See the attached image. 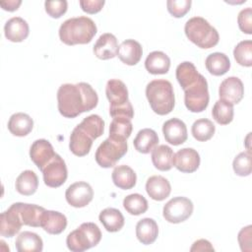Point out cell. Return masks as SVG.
I'll list each match as a JSON object with an SVG mask.
<instances>
[{
    "label": "cell",
    "mask_w": 252,
    "mask_h": 252,
    "mask_svg": "<svg viewBox=\"0 0 252 252\" xmlns=\"http://www.w3.org/2000/svg\"><path fill=\"white\" fill-rule=\"evenodd\" d=\"M98 102L96 92L90 84L61 85L57 91V106L61 115L75 118L83 112L94 109Z\"/></svg>",
    "instance_id": "obj_1"
},
{
    "label": "cell",
    "mask_w": 252,
    "mask_h": 252,
    "mask_svg": "<svg viewBox=\"0 0 252 252\" xmlns=\"http://www.w3.org/2000/svg\"><path fill=\"white\" fill-rule=\"evenodd\" d=\"M95 33L94 22L84 16L68 19L59 28V37L67 45L89 43Z\"/></svg>",
    "instance_id": "obj_2"
},
{
    "label": "cell",
    "mask_w": 252,
    "mask_h": 252,
    "mask_svg": "<svg viewBox=\"0 0 252 252\" xmlns=\"http://www.w3.org/2000/svg\"><path fill=\"white\" fill-rule=\"evenodd\" d=\"M146 96L154 110L158 115L170 113L175 104L172 85L166 80H153L146 87Z\"/></svg>",
    "instance_id": "obj_3"
},
{
    "label": "cell",
    "mask_w": 252,
    "mask_h": 252,
    "mask_svg": "<svg viewBox=\"0 0 252 252\" xmlns=\"http://www.w3.org/2000/svg\"><path fill=\"white\" fill-rule=\"evenodd\" d=\"M184 32L190 41L204 49L216 46L220 39L218 31L202 17L189 19L185 24Z\"/></svg>",
    "instance_id": "obj_4"
},
{
    "label": "cell",
    "mask_w": 252,
    "mask_h": 252,
    "mask_svg": "<svg viewBox=\"0 0 252 252\" xmlns=\"http://www.w3.org/2000/svg\"><path fill=\"white\" fill-rule=\"evenodd\" d=\"M106 97L109 100V114L111 117H134V109L128 98V90L126 85L117 79L109 80L105 87Z\"/></svg>",
    "instance_id": "obj_5"
},
{
    "label": "cell",
    "mask_w": 252,
    "mask_h": 252,
    "mask_svg": "<svg viewBox=\"0 0 252 252\" xmlns=\"http://www.w3.org/2000/svg\"><path fill=\"white\" fill-rule=\"evenodd\" d=\"M100 239L101 232L98 226L94 222H84L68 234L66 244L73 252H83L96 246Z\"/></svg>",
    "instance_id": "obj_6"
},
{
    "label": "cell",
    "mask_w": 252,
    "mask_h": 252,
    "mask_svg": "<svg viewBox=\"0 0 252 252\" xmlns=\"http://www.w3.org/2000/svg\"><path fill=\"white\" fill-rule=\"evenodd\" d=\"M184 103L191 112L204 111L210 100L208 83L203 75L186 87L184 90Z\"/></svg>",
    "instance_id": "obj_7"
},
{
    "label": "cell",
    "mask_w": 252,
    "mask_h": 252,
    "mask_svg": "<svg viewBox=\"0 0 252 252\" xmlns=\"http://www.w3.org/2000/svg\"><path fill=\"white\" fill-rule=\"evenodd\" d=\"M127 149L126 141L114 140L108 137L97 148L94 156L95 161L101 167H112L127 153Z\"/></svg>",
    "instance_id": "obj_8"
},
{
    "label": "cell",
    "mask_w": 252,
    "mask_h": 252,
    "mask_svg": "<svg viewBox=\"0 0 252 252\" xmlns=\"http://www.w3.org/2000/svg\"><path fill=\"white\" fill-rule=\"evenodd\" d=\"M193 203L186 197H174L169 200L162 210L165 220L171 223H179L186 220L193 213Z\"/></svg>",
    "instance_id": "obj_9"
},
{
    "label": "cell",
    "mask_w": 252,
    "mask_h": 252,
    "mask_svg": "<svg viewBox=\"0 0 252 252\" xmlns=\"http://www.w3.org/2000/svg\"><path fill=\"white\" fill-rule=\"evenodd\" d=\"M43 181L48 187L56 188L63 185L68 176V170L64 159L56 154L41 170Z\"/></svg>",
    "instance_id": "obj_10"
},
{
    "label": "cell",
    "mask_w": 252,
    "mask_h": 252,
    "mask_svg": "<svg viewBox=\"0 0 252 252\" xmlns=\"http://www.w3.org/2000/svg\"><path fill=\"white\" fill-rule=\"evenodd\" d=\"M93 188L85 181H78L71 184L65 192L66 201L74 208L86 207L93 200Z\"/></svg>",
    "instance_id": "obj_11"
},
{
    "label": "cell",
    "mask_w": 252,
    "mask_h": 252,
    "mask_svg": "<svg viewBox=\"0 0 252 252\" xmlns=\"http://www.w3.org/2000/svg\"><path fill=\"white\" fill-rule=\"evenodd\" d=\"M244 87L241 80L237 77H228L224 79L219 88V95L229 103L237 104L243 97Z\"/></svg>",
    "instance_id": "obj_12"
},
{
    "label": "cell",
    "mask_w": 252,
    "mask_h": 252,
    "mask_svg": "<svg viewBox=\"0 0 252 252\" xmlns=\"http://www.w3.org/2000/svg\"><path fill=\"white\" fill-rule=\"evenodd\" d=\"M56 155L52 145L45 139L35 140L30 149V157L33 163L41 171L43 167Z\"/></svg>",
    "instance_id": "obj_13"
},
{
    "label": "cell",
    "mask_w": 252,
    "mask_h": 252,
    "mask_svg": "<svg viewBox=\"0 0 252 252\" xmlns=\"http://www.w3.org/2000/svg\"><path fill=\"white\" fill-rule=\"evenodd\" d=\"M23 225L18 209L14 204L0 216V234L4 237H13Z\"/></svg>",
    "instance_id": "obj_14"
},
{
    "label": "cell",
    "mask_w": 252,
    "mask_h": 252,
    "mask_svg": "<svg viewBox=\"0 0 252 252\" xmlns=\"http://www.w3.org/2000/svg\"><path fill=\"white\" fill-rule=\"evenodd\" d=\"M200 165V156L192 148H184L174 154L173 166L184 173H192Z\"/></svg>",
    "instance_id": "obj_15"
},
{
    "label": "cell",
    "mask_w": 252,
    "mask_h": 252,
    "mask_svg": "<svg viewBox=\"0 0 252 252\" xmlns=\"http://www.w3.org/2000/svg\"><path fill=\"white\" fill-rule=\"evenodd\" d=\"M162 133L167 143L178 146L187 140V128L185 123L178 118H171L162 125Z\"/></svg>",
    "instance_id": "obj_16"
},
{
    "label": "cell",
    "mask_w": 252,
    "mask_h": 252,
    "mask_svg": "<svg viewBox=\"0 0 252 252\" xmlns=\"http://www.w3.org/2000/svg\"><path fill=\"white\" fill-rule=\"evenodd\" d=\"M118 52V43L117 38L114 34L106 32L102 33L96 40L94 45V55L101 59L107 60L117 56Z\"/></svg>",
    "instance_id": "obj_17"
},
{
    "label": "cell",
    "mask_w": 252,
    "mask_h": 252,
    "mask_svg": "<svg viewBox=\"0 0 252 252\" xmlns=\"http://www.w3.org/2000/svg\"><path fill=\"white\" fill-rule=\"evenodd\" d=\"M15 205L18 209L23 224L33 227L41 226L42 217L45 212L44 208L27 203H15Z\"/></svg>",
    "instance_id": "obj_18"
},
{
    "label": "cell",
    "mask_w": 252,
    "mask_h": 252,
    "mask_svg": "<svg viewBox=\"0 0 252 252\" xmlns=\"http://www.w3.org/2000/svg\"><path fill=\"white\" fill-rule=\"evenodd\" d=\"M94 139L80 127L76 126L70 136V151L78 157L87 156L92 148Z\"/></svg>",
    "instance_id": "obj_19"
},
{
    "label": "cell",
    "mask_w": 252,
    "mask_h": 252,
    "mask_svg": "<svg viewBox=\"0 0 252 252\" xmlns=\"http://www.w3.org/2000/svg\"><path fill=\"white\" fill-rule=\"evenodd\" d=\"M5 36L12 42H21L26 39L30 32L28 23L21 17L9 19L4 26Z\"/></svg>",
    "instance_id": "obj_20"
},
{
    "label": "cell",
    "mask_w": 252,
    "mask_h": 252,
    "mask_svg": "<svg viewBox=\"0 0 252 252\" xmlns=\"http://www.w3.org/2000/svg\"><path fill=\"white\" fill-rule=\"evenodd\" d=\"M146 191L153 200L162 201L169 196L171 186L169 181L163 176L154 175L148 178L146 182Z\"/></svg>",
    "instance_id": "obj_21"
},
{
    "label": "cell",
    "mask_w": 252,
    "mask_h": 252,
    "mask_svg": "<svg viewBox=\"0 0 252 252\" xmlns=\"http://www.w3.org/2000/svg\"><path fill=\"white\" fill-rule=\"evenodd\" d=\"M141 44L134 39H126L118 46L117 56L126 65H136L142 58Z\"/></svg>",
    "instance_id": "obj_22"
},
{
    "label": "cell",
    "mask_w": 252,
    "mask_h": 252,
    "mask_svg": "<svg viewBox=\"0 0 252 252\" xmlns=\"http://www.w3.org/2000/svg\"><path fill=\"white\" fill-rule=\"evenodd\" d=\"M66 226L67 219L63 214L56 211L45 210L40 227H42L47 233L59 234L65 230Z\"/></svg>",
    "instance_id": "obj_23"
},
{
    "label": "cell",
    "mask_w": 252,
    "mask_h": 252,
    "mask_svg": "<svg viewBox=\"0 0 252 252\" xmlns=\"http://www.w3.org/2000/svg\"><path fill=\"white\" fill-rule=\"evenodd\" d=\"M158 234V223L155 220L145 218L140 220L136 224V236L138 240L145 245L152 244L156 241Z\"/></svg>",
    "instance_id": "obj_24"
},
{
    "label": "cell",
    "mask_w": 252,
    "mask_h": 252,
    "mask_svg": "<svg viewBox=\"0 0 252 252\" xmlns=\"http://www.w3.org/2000/svg\"><path fill=\"white\" fill-rule=\"evenodd\" d=\"M145 67L153 75L166 74L170 67V59L162 51H153L147 56Z\"/></svg>",
    "instance_id": "obj_25"
},
{
    "label": "cell",
    "mask_w": 252,
    "mask_h": 252,
    "mask_svg": "<svg viewBox=\"0 0 252 252\" xmlns=\"http://www.w3.org/2000/svg\"><path fill=\"white\" fill-rule=\"evenodd\" d=\"M33 127V120L30 115L23 112L14 113L8 121V129L14 136H27Z\"/></svg>",
    "instance_id": "obj_26"
},
{
    "label": "cell",
    "mask_w": 252,
    "mask_h": 252,
    "mask_svg": "<svg viewBox=\"0 0 252 252\" xmlns=\"http://www.w3.org/2000/svg\"><path fill=\"white\" fill-rule=\"evenodd\" d=\"M18 252H40L43 248V242L38 234L32 231L21 232L15 241Z\"/></svg>",
    "instance_id": "obj_27"
},
{
    "label": "cell",
    "mask_w": 252,
    "mask_h": 252,
    "mask_svg": "<svg viewBox=\"0 0 252 252\" xmlns=\"http://www.w3.org/2000/svg\"><path fill=\"white\" fill-rule=\"evenodd\" d=\"M174 153L172 149L166 145L157 146L152 151V161L156 168L160 171H167L172 168Z\"/></svg>",
    "instance_id": "obj_28"
},
{
    "label": "cell",
    "mask_w": 252,
    "mask_h": 252,
    "mask_svg": "<svg viewBox=\"0 0 252 252\" xmlns=\"http://www.w3.org/2000/svg\"><path fill=\"white\" fill-rule=\"evenodd\" d=\"M111 177L114 185L123 190L133 188L137 181L135 171L130 166L125 164L116 166L112 171Z\"/></svg>",
    "instance_id": "obj_29"
},
{
    "label": "cell",
    "mask_w": 252,
    "mask_h": 252,
    "mask_svg": "<svg viewBox=\"0 0 252 252\" xmlns=\"http://www.w3.org/2000/svg\"><path fill=\"white\" fill-rule=\"evenodd\" d=\"M158 143V137L156 131L150 128L142 129L138 132L133 141L135 149L142 154H149L152 152Z\"/></svg>",
    "instance_id": "obj_30"
},
{
    "label": "cell",
    "mask_w": 252,
    "mask_h": 252,
    "mask_svg": "<svg viewBox=\"0 0 252 252\" xmlns=\"http://www.w3.org/2000/svg\"><path fill=\"white\" fill-rule=\"evenodd\" d=\"M99 221L109 232L119 231L124 225V217L122 213L114 208H106L99 213Z\"/></svg>",
    "instance_id": "obj_31"
},
{
    "label": "cell",
    "mask_w": 252,
    "mask_h": 252,
    "mask_svg": "<svg viewBox=\"0 0 252 252\" xmlns=\"http://www.w3.org/2000/svg\"><path fill=\"white\" fill-rule=\"evenodd\" d=\"M205 65L210 74L214 76H221L229 70L230 61L224 53L214 52L206 58Z\"/></svg>",
    "instance_id": "obj_32"
},
{
    "label": "cell",
    "mask_w": 252,
    "mask_h": 252,
    "mask_svg": "<svg viewBox=\"0 0 252 252\" xmlns=\"http://www.w3.org/2000/svg\"><path fill=\"white\" fill-rule=\"evenodd\" d=\"M133 130L131 119L126 117H113L109 126V138L119 141H127Z\"/></svg>",
    "instance_id": "obj_33"
},
{
    "label": "cell",
    "mask_w": 252,
    "mask_h": 252,
    "mask_svg": "<svg viewBox=\"0 0 252 252\" xmlns=\"http://www.w3.org/2000/svg\"><path fill=\"white\" fill-rule=\"evenodd\" d=\"M16 190L25 196L35 193L38 187V178L32 170L23 171L16 179Z\"/></svg>",
    "instance_id": "obj_34"
},
{
    "label": "cell",
    "mask_w": 252,
    "mask_h": 252,
    "mask_svg": "<svg viewBox=\"0 0 252 252\" xmlns=\"http://www.w3.org/2000/svg\"><path fill=\"white\" fill-rule=\"evenodd\" d=\"M175 75L180 87L182 90H184L194 81H196L201 74L197 71L195 65L192 62L185 61L177 66Z\"/></svg>",
    "instance_id": "obj_35"
},
{
    "label": "cell",
    "mask_w": 252,
    "mask_h": 252,
    "mask_svg": "<svg viewBox=\"0 0 252 252\" xmlns=\"http://www.w3.org/2000/svg\"><path fill=\"white\" fill-rule=\"evenodd\" d=\"M233 105L223 99L217 100L212 110L213 118L220 125L230 123L233 119Z\"/></svg>",
    "instance_id": "obj_36"
},
{
    "label": "cell",
    "mask_w": 252,
    "mask_h": 252,
    "mask_svg": "<svg viewBox=\"0 0 252 252\" xmlns=\"http://www.w3.org/2000/svg\"><path fill=\"white\" fill-rule=\"evenodd\" d=\"M77 126L89 134L94 140L100 137L104 131V121L96 114H92L84 118Z\"/></svg>",
    "instance_id": "obj_37"
},
{
    "label": "cell",
    "mask_w": 252,
    "mask_h": 252,
    "mask_svg": "<svg viewBox=\"0 0 252 252\" xmlns=\"http://www.w3.org/2000/svg\"><path fill=\"white\" fill-rule=\"evenodd\" d=\"M216 131V127L213 122L206 118L196 120L191 128L193 137L199 142H206L210 140Z\"/></svg>",
    "instance_id": "obj_38"
},
{
    "label": "cell",
    "mask_w": 252,
    "mask_h": 252,
    "mask_svg": "<svg viewBox=\"0 0 252 252\" xmlns=\"http://www.w3.org/2000/svg\"><path fill=\"white\" fill-rule=\"evenodd\" d=\"M124 209L133 216H139L144 214L148 210V201L146 198L138 193L130 194L123 200Z\"/></svg>",
    "instance_id": "obj_39"
},
{
    "label": "cell",
    "mask_w": 252,
    "mask_h": 252,
    "mask_svg": "<svg viewBox=\"0 0 252 252\" xmlns=\"http://www.w3.org/2000/svg\"><path fill=\"white\" fill-rule=\"evenodd\" d=\"M233 56L236 62L245 67L252 66V41H240L233 49Z\"/></svg>",
    "instance_id": "obj_40"
},
{
    "label": "cell",
    "mask_w": 252,
    "mask_h": 252,
    "mask_svg": "<svg viewBox=\"0 0 252 252\" xmlns=\"http://www.w3.org/2000/svg\"><path fill=\"white\" fill-rule=\"evenodd\" d=\"M234 172L239 176H248L251 173V153L242 152L238 154L232 163Z\"/></svg>",
    "instance_id": "obj_41"
},
{
    "label": "cell",
    "mask_w": 252,
    "mask_h": 252,
    "mask_svg": "<svg viewBox=\"0 0 252 252\" xmlns=\"http://www.w3.org/2000/svg\"><path fill=\"white\" fill-rule=\"evenodd\" d=\"M191 0H168L166 2L167 11L175 18H181L186 15L191 7Z\"/></svg>",
    "instance_id": "obj_42"
},
{
    "label": "cell",
    "mask_w": 252,
    "mask_h": 252,
    "mask_svg": "<svg viewBox=\"0 0 252 252\" xmlns=\"http://www.w3.org/2000/svg\"><path fill=\"white\" fill-rule=\"evenodd\" d=\"M44 7L46 13L54 19L60 18L64 15L68 8V3L66 0H57V1H45Z\"/></svg>",
    "instance_id": "obj_43"
},
{
    "label": "cell",
    "mask_w": 252,
    "mask_h": 252,
    "mask_svg": "<svg viewBox=\"0 0 252 252\" xmlns=\"http://www.w3.org/2000/svg\"><path fill=\"white\" fill-rule=\"evenodd\" d=\"M238 27L244 33H252V9L247 7L241 10L237 17Z\"/></svg>",
    "instance_id": "obj_44"
},
{
    "label": "cell",
    "mask_w": 252,
    "mask_h": 252,
    "mask_svg": "<svg viewBox=\"0 0 252 252\" xmlns=\"http://www.w3.org/2000/svg\"><path fill=\"white\" fill-rule=\"evenodd\" d=\"M251 225H247L246 227H243L239 233H238V242L240 245V248L243 252H250L251 251Z\"/></svg>",
    "instance_id": "obj_45"
},
{
    "label": "cell",
    "mask_w": 252,
    "mask_h": 252,
    "mask_svg": "<svg viewBox=\"0 0 252 252\" xmlns=\"http://www.w3.org/2000/svg\"><path fill=\"white\" fill-rule=\"evenodd\" d=\"M104 3V0H81L79 2L82 10L89 14H95L99 12Z\"/></svg>",
    "instance_id": "obj_46"
},
{
    "label": "cell",
    "mask_w": 252,
    "mask_h": 252,
    "mask_svg": "<svg viewBox=\"0 0 252 252\" xmlns=\"http://www.w3.org/2000/svg\"><path fill=\"white\" fill-rule=\"evenodd\" d=\"M214 247L211 245L210 241L206 239H199L195 241L190 248V251H214Z\"/></svg>",
    "instance_id": "obj_47"
},
{
    "label": "cell",
    "mask_w": 252,
    "mask_h": 252,
    "mask_svg": "<svg viewBox=\"0 0 252 252\" xmlns=\"http://www.w3.org/2000/svg\"><path fill=\"white\" fill-rule=\"evenodd\" d=\"M22 4L21 0H8V1H1L0 2V6L9 12H13L16 11L19 6Z\"/></svg>",
    "instance_id": "obj_48"
}]
</instances>
